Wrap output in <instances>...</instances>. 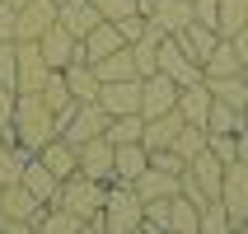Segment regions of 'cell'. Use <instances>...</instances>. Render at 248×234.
Masks as SVG:
<instances>
[{
    "instance_id": "6da1fadb",
    "label": "cell",
    "mask_w": 248,
    "mask_h": 234,
    "mask_svg": "<svg viewBox=\"0 0 248 234\" xmlns=\"http://www.w3.org/2000/svg\"><path fill=\"white\" fill-rule=\"evenodd\" d=\"M10 126H14V136H19V145L38 155L42 145H47V140L56 136V112L47 108V103H42V94H19Z\"/></svg>"
},
{
    "instance_id": "7a4b0ae2",
    "label": "cell",
    "mask_w": 248,
    "mask_h": 234,
    "mask_svg": "<svg viewBox=\"0 0 248 234\" xmlns=\"http://www.w3.org/2000/svg\"><path fill=\"white\" fill-rule=\"evenodd\" d=\"M103 197H108V183L70 173V178H61V187H56V197L47 206H66L70 216H80V220H98V216H103Z\"/></svg>"
},
{
    "instance_id": "3957f363",
    "label": "cell",
    "mask_w": 248,
    "mask_h": 234,
    "mask_svg": "<svg viewBox=\"0 0 248 234\" xmlns=\"http://www.w3.org/2000/svg\"><path fill=\"white\" fill-rule=\"evenodd\" d=\"M103 230L108 234H131L145 225V206L140 197L131 192V183H108V197H103Z\"/></svg>"
},
{
    "instance_id": "277c9868",
    "label": "cell",
    "mask_w": 248,
    "mask_h": 234,
    "mask_svg": "<svg viewBox=\"0 0 248 234\" xmlns=\"http://www.w3.org/2000/svg\"><path fill=\"white\" fill-rule=\"evenodd\" d=\"M103 131H108V112L98 103H66L56 112V136H66L70 145H84V140L103 136Z\"/></svg>"
},
{
    "instance_id": "5b68a950",
    "label": "cell",
    "mask_w": 248,
    "mask_h": 234,
    "mask_svg": "<svg viewBox=\"0 0 248 234\" xmlns=\"http://www.w3.org/2000/svg\"><path fill=\"white\" fill-rule=\"evenodd\" d=\"M155 70H164V75L178 84V89H183V84H197V80H202V66H197L187 52H183V42L173 38V33H164V38H159V52H155Z\"/></svg>"
},
{
    "instance_id": "8992f818",
    "label": "cell",
    "mask_w": 248,
    "mask_h": 234,
    "mask_svg": "<svg viewBox=\"0 0 248 234\" xmlns=\"http://www.w3.org/2000/svg\"><path fill=\"white\" fill-rule=\"evenodd\" d=\"M225 211H230V220L234 230L248 225V164L234 159V164H225V183H220V197H216Z\"/></svg>"
},
{
    "instance_id": "52a82bcc",
    "label": "cell",
    "mask_w": 248,
    "mask_h": 234,
    "mask_svg": "<svg viewBox=\"0 0 248 234\" xmlns=\"http://www.w3.org/2000/svg\"><path fill=\"white\" fill-rule=\"evenodd\" d=\"M14 47H19L14 89H19V94H38L42 84H47V75H52V66L42 61V47H38V42H14Z\"/></svg>"
},
{
    "instance_id": "ba28073f",
    "label": "cell",
    "mask_w": 248,
    "mask_h": 234,
    "mask_svg": "<svg viewBox=\"0 0 248 234\" xmlns=\"http://www.w3.org/2000/svg\"><path fill=\"white\" fill-rule=\"evenodd\" d=\"M178 108V84L169 80L164 70H155L140 80V117H159V112Z\"/></svg>"
},
{
    "instance_id": "9c48e42d",
    "label": "cell",
    "mask_w": 248,
    "mask_h": 234,
    "mask_svg": "<svg viewBox=\"0 0 248 234\" xmlns=\"http://www.w3.org/2000/svg\"><path fill=\"white\" fill-rule=\"evenodd\" d=\"M80 150V173L84 178H98V183H112L117 173H112V155H117V145H112L108 136H94L84 140V145H75Z\"/></svg>"
},
{
    "instance_id": "30bf717a",
    "label": "cell",
    "mask_w": 248,
    "mask_h": 234,
    "mask_svg": "<svg viewBox=\"0 0 248 234\" xmlns=\"http://www.w3.org/2000/svg\"><path fill=\"white\" fill-rule=\"evenodd\" d=\"M98 108L108 112V117L140 112V75H136V80H108V84H98Z\"/></svg>"
},
{
    "instance_id": "8fae6325",
    "label": "cell",
    "mask_w": 248,
    "mask_h": 234,
    "mask_svg": "<svg viewBox=\"0 0 248 234\" xmlns=\"http://www.w3.org/2000/svg\"><path fill=\"white\" fill-rule=\"evenodd\" d=\"M52 24H56L52 0H28L24 10H19V19H14V42H38Z\"/></svg>"
},
{
    "instance_id": "7c38bea8",
    "label": "cell",
    "mask_w": 248,
    "mask_h": 234,
    "mask_svg": "<svg viewBox=\"0 0 248 234\" xmlns=\"http://www.w3.org/2000/svg\"><path fill=\"white\" fill-rule=\"evenodd\" d=\"M0 211H5V220H28V225H38V216L47 211V202H38L24 183H5V187H0Z\"/></svg>"
},
{
    "instance_id": "4fadbf2b",
    "label": "cell",
    "mask_w": 248,
    "mask_h": 234,
    "mask_svg": "<svg viewBox=\"0 0 248 234\" xmlns=\"http://www.w3.org/2000/svg\"><path fill=\"white\" fill-rule=\"evenodd\" d=\"M38 47H42V61H47L52 70H66L70 61L80 56V38H75V33H66L61 24H52V28H47V33L38 38Z\"/></svg>"
},
{
    "instance_id": "5bb4252c",
    "label": "cell",
    "mask_w": 248,
    "mask_h": 234,
    "mask_svg": "<svg viewBox=\"0 0 248 234\" xmlns=\"http://www.w3.org/2000/svg\"><path fill=\"white\" fill-rule=\"evenodd\" d=\"M122 47H126V38H122V28L112 24V19H98V24L80 38V56H84V61L112 56V52H122Z\"/></svg>"
},
{
    "instance_id": "9a60e30c",
    "label": "cell",
    "mask_w": 248,
    "mask_h": 234,
    "mask_svg": "<svg viewBox=\"0 0 248 234\" xmlns=\"http://www.w3.org/2000/svg\"><path fill=\"white\" fill-rule=\"evenodd\" d=\"M183 112L173 108V112H159V117H145V131H140V145H145V150H169V145H173V136H178L183 131Z\"/></svg>"
},
{
    "instance_id": "2e32d148",
    "label": "cell",
    "mask_w": 248,
    "mask_h": 234,
    "mask_svg": "<svg viewBox=\"0 0 248 234\" xmlns=\"http://www.w3.org/2000/svg\"><path fill=\"white\" fill-rule=\"evenodd\" d=\"M38 159L52 169L56 178H70V173H80V150H75L66 136H52V140H47V145L38 150Z\"/></svg>"
},
{
    "instance_id": "e0dca14e",
    "label": "cell",
    "mask_w": 248,
    "mask_h": 234,
    "mask_svg": "<svg viewBox=\"0 0 248 234\" xmlns=\"http://www.w3.org/2000/svg\"><path fill=\"white\" fill-rule=\"evenodd\" d=\"M131 192L140 197V202H159V197H178V173H164V169H145V173H136L131 178Z\"/></svg>"
},
{
    "instance_id": "ac0fdd59",
    "label": "cell",
    "mask_w": 248,
    "mask_h": 234,
    "mask_svg": "<svg viewBox=\"0 0 248 234\" xmlns=\"http://www.w3.org/2000/svg\"><path fill=\"white\" fill-rule=\"evenodd\" d=\"M61 75H66V89H70L75 103H98V75H94V66H89L84 56H75Z\"/></svg>"
},
{
    "instance_id": "d6986e66",
    "label": "cell",
    "mask_w": 248,
    "mask_h": 234,
    "mask_svg": "<svg viewBox=\"0 0 248 234\" xmlns=\"http://www.w3.org/2000/svg\"><path fill=\"white\" fill-rule=\"evenodd\" d=\"M187 169H192V178L206 187V197L216 202V197H220V183H225V159L206 145V150L197 155V159H187Z\"/></svg>"
},
{
    "instance_id": "ffe728a7",
    "label": "cell",
    "mask_w": 248,
    "mask_h": 234,
    "mask_svg": "<svg viewBox=\"0 0 248 234\" xmlns=\"http://www.w3.org/2000/svg\"><path fill=\"white\" fill-rule=\"evenodd\" d=\"M145 169H150V150H145L140 140L117 145V155H112V173H117V178H112V183H131L136 173H145Z\"/></svg>"
},
{
    "instance_id": "44dd1931",
    "label": "cell",
    "mask_w": 248,
    "mask_h": 234,
    "mask_svg": "<svg viewBox=\"0 0 248 234\" xmlns=\"http://www.w3.org/2000/svg\"><path fill=\"white\" fill-rule=\"evenodd\" d=\"M244 56L234 52V42L230 38H220L216 47H211V56L202 61V80H211V75H244Z\"/></svg>"
},
{
    "instance_id": "7402d4cb",
    "label": "cell",
    "mask_w": 248,
    "mask_h": 234,
    "mask_svg": "<svg viewBox=\"0 0 248 234\" xmlns=\"http://www.w3.org/2000/svg\"><path fill=\"white\" fill-rule=\"evenodd\" d=\"M173 38H178V42H183V52H187V56L197 61V66H202V61L211 56V47L220 42V33H216L211 24H197V19H192V24H187V28H178Z\"/></svg>"
},
{
    "instance_id": "603a6c76",
    "label": "cell",
    "mask_w": 248,
    "mask_h": 234,
    "mask_svg": "<svg viewBox=\"0 0 248 234\" xmlns=\"http://www.w3.org/2000/svg\"><path fill=\"white\" fill-rule=\"evenodd\" d=\"M178 112H183V122L206 126V112H211V89H206V80L183 84V89H178Z\"/></svg>"
},
{
    "instance_id": "cb8c5ba5",
    "label": "cell",
    "mask_w": 248,
    "mask_h": 234,
    "mask_svg": "<svg viewBox=\"0 0 248 234\" xmlns=\"http://www.w3.org/2000/svg\"><path fill=\"white\" fill-rule=\"evenodd\" d=\"M19 183H24L28 192L38 197V202H52V197H56V187H61V178H56L52 169L42 164L38 155H33V159H28V164H24V173H19Z\"/></svg>"
},
{
    "instance_id": "d4e9b609",
    "label": "cell",
    "mask_w": 248,
    "mask_h": 234,
    "mask_svg": "<svg viewBox=\"0 0 248 234\" xmlns=\"http://www.w3.org/2000/svg\"><path fill=\"white\" fill-rule=\"evenodd\" d=\"M150 24H159L164 33H178V28L192 24V0H155V10L145 14Z\"/></svg>"
},
{
    "instance_id": "484cf974",
    "label": "cell",
    "mask_w": 248,
    "mask_h": 234,
    "mask_svg": "<svg viewBox=\"0 0 248 234\" xmlns=\"http://www.w3.org/2000/svg\"><path fill=\"white\" fill-rule=\"evenodd\" d=\"M56 24L66 28V33H75V38H84V33L98 24V10L89 5V0H66V5L56 10Z\"/></svg>"
},
{
    "instance_id": "4316f807",
    "label": "cell",
    "mask_w": 248,
    "mask_h": 234,
    "mask_svg": "<svg viewBox=\"0 0 248 234\" xmlns=\"http://www.w3.org/2000/svg\"><path fill=\"white\" fill-rule=\"evenodd\" d=\"M206 89H211L216 103H230V108H239V112H244V103H248V75H211Z\"/></svg>"
},
{
    "instance_id": "83f0119b",
    "label": "cell",
    "mask_w": 248,
    "mask_h": 234,
    "mask_svg": "<svg viewBox=\"0 0 248 234\" xmlns=\"http://www.w3.org/2000/svg\"><path fill=\"white\" fill-rule=\"evenodd\" d=\"M98 75V84H108V80H136V61H131V52H112V56H98V61H89Z\"/></svg>"
},
{
    "instance_id": "f1b7e54d",
    "label": "cell",
    "mask_w": 248,
    "mask_h": 234,
    "mask_svg": "<svg viewBox=\"0 0 248 234\" xmlns=\"http://www.w3.org/2000/svg\"><path fill=\"white\" fill-rule=\"evenodd\" d=\"M206 131H211V136H239V131H244V112L230 108V103H216V98H211Z\"/></svg>"
},
{
    "instance_id": "f546056e",
    "label": "cell",
    "mask_w": 248,
    "mask_h": 234,
    "mask_svg": "<svg viewBox=\"0 0 248 234\" xmlns=\"http://www.w3.org/2000/svg\"><path fill=\"white\" fill-rule=\"evenodd\" d=\"M80 216H70V211L66 206H47V211H42V216H38V225H33V230H38V234H80Z\"/></svg>"
},
{
    "instance_id": "4dcf8cb0",
    "label": "cell",
    "mask_w": 248,
    "mask_h": 234,
    "mask_svg": "<svg viewBox=\"0 0 248 234\" xmlns=\"http://www.w3.org/2000/svg\"><path fill=\"white\" fill-rule=\"evenodd\" d=\"M197 234H234L230 211H225L220 202H206V206H197Z\"/></svg>"
},
{
    "instance_id": "1f68e13d",
    "label": "cell",
    "mask_w": 248,
    "mask_h": 234,
    "mask_svg": "<svg viewBox=\"0 0 248 234\" xmlns=\"http://www.w3.org/2000/svg\"><path fill=\"white\" fill-rule=\"evenodd\" d=\"M206 145H211V131H206V126H192V122L173 136V155H178V159H197Z\"/></svg>"
},
{
    "instance_id": "d6a6232c",
    "label": "cell",
    "mask_w": 248,
    "mask_h": 234,
    "mask_svg": "<svg viewBox=\"0 0 248 234\" xmlns=\"http://www.w3.org/2000/svg\"><path fill=\"white\" fill-rule=\"evenodd\" d=\"M244 24H248V0H220V14H216V33H220V38H234Z\"/></svg>"
},
{
    "instance_id": "836d02e7",
    "label": "cell",
    "mask_w": 248,
    "mask_h": 234,
    "mask_svg": "<svg viewBox=\"0 0 248 234\" xmlns=\"http://www.w3.org/2000/svg\"><path fill=\"white\" fill-rule=\"evenodd\" d=\"M140 131H145V117L140 112H122V117H108V131L103 136L112 145H126V140H140Z\"/></svg>"
},
{
    "instance_id": "e575fe53",
    "label": "cell",
    "mask_w": 248,
    "mask_h": 234,
    "mask_svg": "<svg viewBox=\"0 0 248 234\" xmlns=\"http://www.w3.org/2000/svg\"><path fill=\"white\" fill-rule=\"evenodd\" d=\"M169 234H197V206L187 197H173L169 202V220H164Z\"/></svg>"
},
{
    "instance_id": "d590c367",
    "label": "cell",
    "mask_w": 248,
    "mask_h": 234,
    "mask_svg": "<svg viewBox=\"0 0 248 234\" xmlns=\"http://www.w3.org/2000/svg\"><path fill=\"white\" fill-rule=\"evenodd\" d=\"M28 159H33V150H24V145H5V140H0V187H5V183H19V173H24Z\"/></svg>"
},
{
    "instance_id": "8d00e7d4",
    "label": "cell",
    "mask_w": 248,
    "mask_h": 234,
    "mask_svg": "<svg viewBox=\"0 0 248 234\" xmlns=\"http://www.w3.org/2000/svg\"><path fill=\"white\" fill-rule=\"evenodd\" d=\"M38 94H42V103H47L52 112H61L66 103H75V98H70V89H66V75H61V70H52V75H47V84H42Z\"/></svg>"
},
{
    "instance_id": "74e56055",
    "label": "cell",
    "mask_w": 248,
    "mask_h": 234,
    "mask_svg": "<svg viewBox=\"0 0 248 234\" xmlns=\"http://www.w3.org/2000/svg\"><path fill=\"white\" fill-rule=\"evenodd\" d=\"M89 5L98 10V19H112V24H117V19H131V14H140L136 0H89Z\"/></svg>"
},
{
    "instance_id": "f35d334b",
    "label": "cell",
    "mask_w": 248,
    "mask_h": 234,
    "mask_svg": "<svg viewBox=\"0 0 248 234\" xmlns=\"http://www.w3.org/2000/svg\"><path fill=\"white\" fill-rule=\"evenodd\" d=\"M178 197H187L192 206H206V202H211V197H206V187L192 178V169H183V173H178Z\"/></svg>"
},
{
    "instance_id": "ab89813d",
    "label": "cell",
    "mask_w": 248,
    "mask_h": 234,
    "mask_svg": "<svg viewBox=\"0 0 248 234\" xmlns=\"http://www.w3.org/2000/svg\"><path fill=\"white\" fill-rule=\"evenodd\" d=\"M14 70H19V47L0 42V84H14Z\"/></svg>"
},
{
    "instance_id": "60d3db41",
    "label": "cell",
    "mask_w": 248,
    "mask_h": 234,
    "mask_svg": "<svg viewBox=\"0 0 248 234\" xmlns=\"http://www.w3.org/2000/svg\"><path fill=\"white\" fill-rule=\"evenodd\" d=\"M150 164L164 169V173H183V169H187V159H178V155H173V145H169V150H150Z\"/></svg>"
},
{
    "instance_id": "b9f144b4",
    "label": "cell",
    "mask_w": 248,
    "mask_h": 234,
    "mask_svg": "<svg viewBox=\"0 0 248 234\" xmlns=\"http://www.w3.org/2000/svg\"><path fill=\"white\" fill-rule=\"evenodd\" d=\"M216 14H220V0H192V19H197V24L216 28Z\"/></svg>"
},
{
    "instance_id": "7bdbcfd3",
    "label": "cell",
    "mask_w": 248,
    "mask_h": 234,
    "mask_svg": "<svg viewBox=\"0 0 248 234\" xmlns=\"http://www.w3.org/2000/svg\"><path fill=\"white\" fill-rule=\"evenodd\" d=\"M14 103H19V89H14V84H0V126H10Z\"/></svg>"
},
{
    "instance_id": "ee69618b",
    "label": "cell",
    "mask_w": 248,
    "mask_h": 234,
    "mask_svg": "<svg viewBox=\"0 0 248 234\" xmlns=\"http://www.w3.org/2000/svg\"><path fill=\"white\" fill-rule=\"evenodd\" d=\"M14 19H19V10L10 0H0V42H14Z\"/></svg>"
},
{
    "instance_id": "f6af8a7d",
    "label": "cell",
    "mask_w": 248,
    "mask_h": 234,
    "mask_svg": "<svg viewBox=\"0 0 248 234\" xmlns=\"http://www.w3.org/2000/svg\"><path fill=\"white\" fill-rule=\"evenodd\" d=\"M145 24H150L145 14H131V19H117V28H122V38H126V42H136L140 33H145Z\"/></svg>"
},
{
    "instance_id": "bcb514c9",
    "label": "cell",
    "mask_w": 248,
    "mask_h": 234,
    "mask_svg": "<svg viewBox=\"0 0 248 234\" xmlns=\"http://www.w3.org/2000/svg\"><path fill=\"white\" fill-rule=\"evenodd\" d=\"M211 150L220 155L225 164H234V159H239V145H234V136H211Z\"/></svg>"
},
{
    "instance_id": "7dc6e473",
    "label": "cell",
    "mask_w": 248,
    "mask_h": 234,
    "mask_svg": "<svg viewBox=\"0 0 248 234\" xmlns=\"http://www.w3.org/2000/svg\"><path fill=\"white\" fill-rule=\"evenodd\" d=\"M169 202H173V197H159V202H140V206H145V220H150V225H164V220H169Z\"/></svg>"
},
{
    "instance_id": "c3c4849f",
    "label": "cell",
    "mask_w": 248,
    "mask_h": 234,
    "mask_svg": "<svg viewBox=\"0 0 248 234\" xmlns=\"http://www.w3.org/2000/svg\"><path fill=\"white\" fill-rule=\"evenodd\" d=\"M230 42H234V52L244 56V66H248V24L239 28V33H234V38H230Z\"/></svg>"
},
{
    "instance_id": "681fc988",
    "label": "cell",
    "mask_w": 248,
    "mask_h": 234,
    "mask_svg": "<svg viewBox=\"0 0 248 234\" xmlns=\"http://www.w3.org/2000/svg\"><path fill=\"white\" fill-rule=\"evenodd\" d=\"M0 234H38V230H33L28 220H5V230H0Z\"/></svg>"
},
{
    "instance_id": "f907efd6",
    "label": "cell",
    "mask_w": 248,
    "mask_h": 234,
    "mask_svg": "<svg viewBox=\"0 0 248 234\" xmlns=\"http://www.w3.org/2000/svg\"><path fill=\"white\" fill-rule=\"evenodd\" d=\"M234 145H239V159H244V164H248V126H244V131H239V136H234Z\"/></svg>"
},
{
    "instance_id": "816d5d0a",
    "label": "cell",
    "mask_w": 248,
    "mask_h": 234,
    "mask_svg": "<svg viewBox=\"0 0 248 234\" xmlns=\"http://www.w3.org/2000/svg\"><path fill=\"white\" fill-rule=\"evenodd\" d=\"M136 234H169V230H164V225H150V220H145V225H140Z\"/></svg>"
},
{
    "instance_id": "f5cc1de1",
    "label": "cell",
    "mask_w": 248,
    "mask_h": 234,
    "mask_svg": "<svg viewBox=\"0 0 248 234\" xmlns=\"http://www.w3.org/2000/svg\"><path fill=\"white\" fill-rule=\"evenodd\" d=\"M136 5H140V14H150V10H155V0H136Z\"/></svg>"
},
{
    "instance_id": "db71d44e",
    "label": "cell",
    "mask_w": 248,
    "mask_h": 234,
    "mask_svg": "<svg viewBox=\"0 0 248 234\" xmlns=\"http://www.w3.org/2000/svg\"><path fill=\"white\" fill-rule=\"evenodd\" d=\"M10 5H14V10H24V5H28V0H10Z\"/></svg>"
},
{
    "instance_id": "11a10c76",
    "label": "cell",
    "mask_w": 248,
    "mask_h": 234,
    "mask_svg": "<svg viewBox=\"0 0 248 234\" xmlns=\"http://www.w3.org/2000/svg\"><path fill=\"white\" fill-rule=\"evenodd\" d=\"M244 126H248V103H244Z\"/></svg>"
},
{
    "instance_id": "9f6ffc18",
    "label": "cell",
    "mask_w": 248,
    "mask_h": 234,
    "mask_svg": "<svg viewBox=\"0 0 248 234\" xmlns=\"http://www.w3.org/2000/svg\"><path fill=\"white\" fill-rule=\"evenodd\" d=\"M52 5H56V10H61V5H66V0H52Z\"/></svg>"
},
{
    "instance_id": "6f0895ef",
    "label": "cell",
    "mask_w": 248,
    "mask_h": 234,
    "mask_svg": "<svg viewBox=\"0 0 248 234\" xmlns=\"http://www.w3.org/2000/svg\"><path fill=\"white\" fill-rule=\"evenodd\" d=\"M0 230H5V211H0Z\"/></svg>"
},
{
    "instance_id": "680465c9",
    "label": "cell",
    "mask_w": 248,
    "mask_h": 234,
    "mask_svg": "<svg viewBox=\"0 0 248 234\" xmlns=\"http://www.w3.org/2000/svg\"><path fill=\"white\" fill-rule=\"evenodd\" d=\"M234 234H248V230H234Z\"/></svg>"
},
{
    "instance_id": "91938a15",
    "label": "cell",
    "mask_w": 248,
    "mask_h": 234,
    "mask_svg": "<svg viewBox=\"0 0 248 234\" xmlns=\"http://www.w3.org/2000/svg\"><path fill=\"white\" fill-rule=\"evenodd\" d=\"M244 230H248V225H244Z\"/></svg>"
},
{
    "instance_id": "94428289",
    "label": "cell",
    "mask_w": 248,
    "mask_h": 234,
    "mask_svg": "<svg viewBox=\"0 0 248 234\" xmlns=\"http://www.w3.org/2000/svg\"><path fill=\"white\" fill-rule=\"evenodd\" d=\"M244 75H248V70H244Z\"/></svg>"
}]
</instances>
